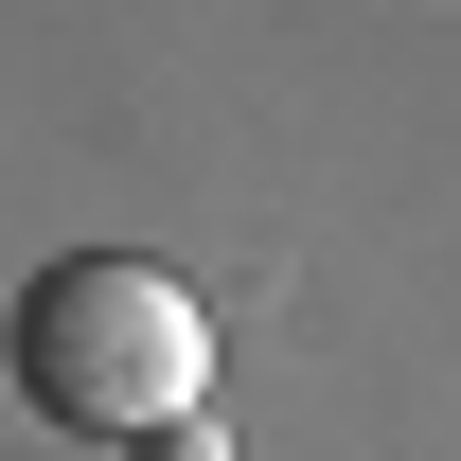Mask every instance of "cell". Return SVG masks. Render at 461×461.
I'll use <instances>...</instances> for the list:
<instances>
[{
  "label": "cell",
  "instance_id": "1",
  "mask_svg": "<svg viewBox=\"0 0 461 461\" xmlns=\"http://www.w3.org/2000/svg\"><path fill=\"white\" fill-rule=\"evenodd\" d=\"M0 355H18V408H54L89 444H160L213 391V320H195V285L160 249H54L18 285V338Z\"/></svg>",
  "mask_w": 461,
  "mask_h": 461
},
{
  "label": "cell",
  "instance_id": "2",
  "mask_svg": "<svg viewBox=\"0 0 461 461\" xmlns=\"http://www.w3.org/2000/svg\"><path fill=\"white\" fill-rule=\"evenodd\" d=\"M142 461H230V444H213V426H160V444H142Z\"/></svg>",
  "mask_w": 461,
  "mask_h": 461
}]
</instances>
